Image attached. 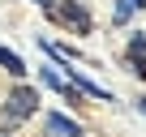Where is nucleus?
Wrapping results in <instances>:
<instances>
[{"label":"nucleus","mask_w":146,"mask_h":137,"mask_svg":"<svg viewBox=\"0 0 146 137\" xmlns=\"http://www.w3.org/2000/svg\"><path fill=\"white\" fill-rule=\"evenodd\" d=\"M0 64H5V73H13V77H22V73H26V64H22V56H13L9 47H0Z\"/></svg>","instance_id":"39448f33"},{"label":"nucleus","mask_w":146,"mask_h":137,"mask_svg":"<svg viewBox=\"0 0 146 137\" xmlns=\"http://www.w3.org/2000/svg\"><path fill=\"white\" fill-rule=\"evenodd\" d=\"M47 137H82V128L73 124L69 116H60V111H52V116H47Z\"/></svg>","instance_id":"f03ea898"},{"label":"nucleus","mask_w":146,"mask_h":137,"mask_svg":"<svg viewBox=\"0 0 146 137\" xmlns=\"http://www.w3.org/2000/svg\"><path fill=\"white\" fill-rule=\"evenodd\" d=\"M137 107H142V111H146V99H137Z\"/></svg>","instance_id":"0eeeda50"},{"label":"nucleus","mask_w":146,"mask_h":137,"mask_svg":"<svg viewBox=\"0 0 146 137\" xmlns=\"http://www.w3.org/2000/svg\"><path fill=\"white\" fill-rule=\"evenodd\" d=\"M129 60H133V73L146 77V34H133V43H129Z\"/></svg>","instance_id":"20e7f679"},{"label":"nucleus","mask_w":146,"mask_h":137,"mask_svg":"<svg viewBox=\"0 0 146 137\" xmlns=\"http://www.w3.org/2000/svg\"><path fill=\"white\" fill-rule=\"evenodd\" d=\"M60 17H64V22H69V26H78V30H82V34H86V30H90V13H86V9H82V5H64V9H60Z\"/></svg>","instance_id":"7ed1b4c3"},{"label":"nucleus","mask_w":146,"mask_h":137,"mask_svg":"<svg viewBox=\"0 0 146 137\" xmlns=\"http://www.w3.org/2000/svg\"><path fill=\"white\" fill-rule=\"evenodd\" d=\"M35 5H43V9H52V5H56V0H35Z\"/></svg>","instance_id":"423d86ee"},{"label":"nucleus","mask_w":146,"mask_h":137,"mask_svg":"<svg viewBox=\"0 0 146 137\" xmlns=\"http://www.w3.org/2000/svg\"><path fill=\"white\" fill-rule=\"evenodd\" d=\"M35 107H39V94H35L30 86H17V90L5 99V120H9V124H22V120L35 116Z\"/></svg>","instance_id":"f257e3e1"},{"label":"nucleus","mask_w":146,"mask_h":137,"mask_svg":"<svg viewBox=\"0 0 146 137\" xmlns=\"http://www.w3.org/2000/svg\"><path fill=\"white\" fill-rule=\"evenodd\" d=\"M133 9H142V0H133Z\"/></svg>","instance_id":"6e6552de"}]
</instances>
